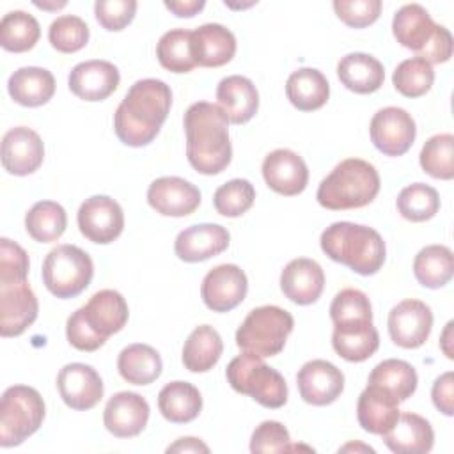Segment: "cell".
Wrapping results in <instances>:
<instances>
[{"label": "cell", "instance_id": "17", "mask_svg": "<svg viewBox=\"0 0 454 454\" xmlns=\"http://www.w3.org/2000/svg\"><path fill=\"white\" fill-rule=\"evenodd\" d=\"M266 184L286 197L301 193L309 183V168L303 158L291 149H275L262 160Z\"/></svg>", "mask_w": 454, "mask_h": 454}, {"label": "cell", "instance_id": "27", "mask_svg": "<svg viewBox=\"0 0 454 454\" xmlns=\"http://www.w3.org/2000/svg\"><path fill=\"white\" fill-rule=\"evenodd\" d=\"M381 436L395 454H426L434 443V431L429 420L411 411L399 413L395 424Z\"/></svg>", "mask_w": 454, "mask_h": 454}, {"label": "cell", "instance_id": "16", "mask_svg": "<svg viewBox=\"0 0 454 454\" xmlns=\"http://www.w3.org/2000/svg\"><path fill=\"white\" fill-rule=\"evenodd\" d=\"M149 206L163 216H188L200 204V192L183 177L165 176L154 179L147 188Z\"/></svg>", "mask_w": 454, "mask_h": 454}, {"label": "cell", "instance_id": "26", "mask_svg": "<svg viewBox=\"0 0 454 454\" xmlns=\"http://www.w3.org/2000/svg\"><path fill=\"white\" fill-rule=\"evenodd\" d=\"M216 101L229 122L245 124L259 108V92L247 76L231 74L220 80L216 87Z\"/></svg>", "mask_w": 454, "mask_h": 454}, {"label": "cell", "instance_id": "1", "mask_svg": "<svg viewBox=\"0 0 454 454\" xmlns=\"http://www.w3.org/2000/svg\"><path fill=\"white\" fill-rule=\"evenodd\" d=\"M172 106V90L163 80L135 82L114 114L117 138L129 147L151 144Z\"/></svg>", "mask_w": 454, "mask_h": 454}, {"label": "cell", "instance_id": "39", "mask_svg": "<svg viewBox=\"0 0 454 454\" xmlns=\"http://www.w3.org/2000/svg\"><path fill=\"white\" fill-rule=\"evenodd\" d=\"M41 37L37 20L25 11H11L0 21V44L7 51L23 53L35 46Z\"/></svg>", "mask_w": 454, "mask_h": 454}, {"label": "cell", "instance_id": "30", "mask_svg": "<svg viewBox=\"0 0 454 454\" xmlns=\"http://www.w3.org/2000/svg\"><path fill=\"white\" fill-rule=\"evenodd\" d=\"M9 96L21 106H41L46 105L55 94V78L44 67H20L7 82Z\"/></svg>", "mask_w": 454, "mask_h": 454}, {"label": "cell", "instance_id": "23", "mask_svg": "<svg viewBox=\"0 0 454 454\" xmlns=\"http://www.w3.org/2000/svg\"><path fill=\"white\" fill-rule=\"evenodd\" d=\"M280 289L296 305H310L325 289L323 268L309 257H298L286 264L280 273Z\"/></svg>", "mask_w": 454, "mask_h": 454}, {"label": "cell", "instance_id": "44", "mask_svg": "<svg viewBox=\"0 0 454 454\" xmlns=\"http://www.w3.org/2000/svg\"><path fill=\"white\" fill-rule=\"evenodd\" d=\"M255 200L254 184L247 179H231L220 188H216L213 195V204L216 213L222 216L236 218L247 213Z\"/></svg>", "mask_w": 454, "mask_h": 454}, {"label": "cell", "instance_id": "55", "mask_svg": "<svg viewBox=\"0 0 454 454\" xmlns=\"http://www.w3.org/2000/svg\"><path fill=\"white\" fill-rule=\"evenodd\" d=\"M167 452H209V447L204 442H200L199 438L186 436V438H179L176 443L168 445Z\"/></svg>", "mask_w": 454, "mask_h": 454}, {"label": "cell", "instance_id": "6", "mask_svg": "<svg viewBox=\"0 0 454 454\" xmlns=\"http://www.w3.org/2000/svg\"><path fill=\"white\" fill-rule=\"evenodd\" d=\"M293 316L277 305L252 309L236 332V344L245 353L257 356L278 355L293 332Z\"/></svg>", "mask_w": 454, "mask_h": 454}, {"label": "cell", "instance_id": "58", "mask_svg": "<svg viewBox=\"0 0 454 454\" xmlns=\"http://www.w3.org/2000/svg\"><path fill=\"white\" fill-rule=\"evenodd\" d=\"M348 449H364V450L374 452V449H371V447H365V445H355V443H348V445H344L340 450H348Z\"/></svg>", "mask_w": 454, "mask_h": 454}, {"label": "cell", "instance_id": "12", "mask_svg": "<svg viewBox=\"0 0 454 454\" xmlns=\"http://www.w3.org/2000/svg\"><path fill=\"white\" fill-rule=\"evenodd\" d=\"M433 328V312L429 305L410 298L399 301L388 312V333L395 346L404 349L420 348Z\"/></svg>", "mask_w": 454, "mask_h": 454}, {"label": "cell", "instance_id": "15", "mask_svg": "<svg viewBox=\"0 0 454 454\" xmlns=\"http://www.w3.org/2000/svg\"><path fill=\"white\" fill-rule=\"evenodd\" d=\"M300 397L314 406L332 404L344 390V374L326 360H310L296 374Z\"/></svg>", "mask_w": 454, "mask_h": 454}, {"label": "cell", "instance_id": "21", "mask_svg": "<svg viewBox=\"0 0 454 454\" xmlns=\"http://www.w3.org/2000/svg\"><path fill=\"white\" fill-rule=\"evenodd\" d=\"M82 317L87 326L105 340L121 332L128 323V303L121 293L114 289H103L90 296V300L80 307Z\"/></svg>", "mask_w": 454, "mask_h": 454}, {"label": "cell", "instance_id": "22", "mask_svg": "<svg viewBox=\"0 0 454 454\" xmlns=\"http://www.w3.org/2000/svg\"><path fill=\"white\" fill-rule=\"evenodd\" d=\"M231 241V234L218 223H197L181 231L174 243L176 255L184 262H199L222 254Z\"/></svg>", "mask_w": 454, "mask_h": 454}, {"label": "cell", "instance_id": "19", "mask_svg": "<svg viewBox=\"0 0 454 454\" xmlns=\"http://www.w3.org/2000/svg\"><path fill=\"white\" fill-rule=\"evenodd\" d=\"M44 160L41 137L27 128H11L2 138V165L12 176H28L35 172Z\"/></svg>", "mask_w": 454, "mask_h": 454}, {"label": "cell", "instance_id": "5", "mask_svg": "<svg viewBox=\"0 0 454 454\" xmlns=\"http://www.w3.org/2000/svg\"><path fill=\"white\" fill-rule=\"evenodd\" d=\"M225 376L236 392L250 395L264 408L277 410L287 403V383L284 376L266 365L262 356L243 351V355L229 362Z\"/></svg>", "mask_w": 454, "mask_h": 454}, {"label": "cell", "instance_id": "3", "mask_svg": "<svg viewBox=\"0 0 454 454\" xmlns=\"http://www.w3.org/2000/svg\"><path fill=\"white\" fill-rule=\"evenodd\" d=\"M321 250L335 262L358 275H374L387 255L385 241L378 231L353 222H335L321 234Z\"/></svg>", "mask_w": 454, "mask_h": 454}, {"label": "cell", "instance_id": "46", "mask_svg": "<svg viewBox=\"0 0 454 454\" xmlns=\"http://www.w3.org/2000/svg\"><path fill=\"white\" fill-rule=\"evenodd\" d=\"M330 317L333 325L372 321V307L365 293L348 287L335 294L330 305Z\"/></svg>", "mask_w": 454, "mask_h": 454}, {"label": "cell", "instance_id": "7", "mask_svg": "<svg viewBox=\"0 0 454 454\" xmlns=\"http://www.w3.org/2000/svg\"><path fill=\"white\" fill-rule=\"evenodd\" d=\"M41 394L27 385L9 387L0 403V445L14 447L34 434L44 420Z\"/></svg>", "mask_w": 454, "mask_h": 454}, {"label": "cell", "instance_id": "34", "mask_svg": "<svg viewBox=\"0 0 454 454\" xmlns=\"http://www.w3.org/2000/svg\"><path fill=\"white\" fill-rule=\"evenodd\" d=\"M222 351L223 342L220 333L209 325H200L184 340L183 365L192 372H207L218 364Z\"/></svg>", "mask_w": 454, "mask_h": 454}, {"label": "cell", "instance_id": "47", "mask_svg": "<svg viewBox=\"0 0 454 454\" xmlns=\"http://www.w3.org/2000/svg\"><path fill=\"white\" fill-rule=\"evenodd\" d=\"M333 11L337 18L353 28L372 25L381 12L380 0H335Z\"/></svg>", "mask_w": 454, "mask_h": 454}, {"label": "cell", "instance_id": "48", "mask_svg": "<svg viewBox=\"0 0 454 454\" xmlns=\"http://www.w3.org/2000/svg\"><path fill=\"white\" fill-rule=\"evenodd\" d=\"M137 12L135 0H98L94 4V16L98 23L110 32L126 28Z\"/></svg>", "mask_w": 454, "mask_h": 454}, {"label": "cell", "instance_id": "41", "mask_svg": "<svg viewBox=\"0 0 454 454\" xmlns=\"http://www.w3.org/2000/svg\"><path fill=\"white\" fill-rule=\"evenodd\" d=\"M397 211L404 220L426 222L431 220L440 209L438 192L424 183H413L401 190L397 195Z\"/></svg>", "mask_w": 454, "mask_h": 454}, {"label": "cell", "instance_id": "24", "mask_svg": "<svg viewBox=\"0 0 454 454\" xmlns=\"http://www.w3.org/2000/svg\"><path fill=\"white\" fill-rule=\"evenodd\" d=\"M399 413V401L392 392L367 383L356 403V417L364 431L383 434L395 424Z\"/></svg>", "mask_w": 454, "mask_h": 454}, {"label": "cell", "instance_id": "25", "mask_svg": "<svg viewBox=\"0 0 454 454\" xmlns=\"http://www.w3.org/2000/svg\"><path fill=\"white\" fill-rule=\"evenodd\" d=\"M236 53L234 34L220 23H206L192 30V55L197 66L220 67Z\"/></svg>", "mask_w": 454, "mask_h": 454}, {"label": "cell", "instance_id": "53", "mask_svg": "<svg viewBox=\"0 0 454 454\" xmlns=\"http://www.w3.org/2000/svg\"><path fill=\"white\" fill-rule=\"evenodd\" d=\"M431 397L443 415L452 417L454 415V374L450 371L438 376L431 388Z\"/></svg>", "mask_w": 454, "mask_h": 454}, {"label": "cell", "instance_id": "57", "mask_svg": "<svg viewBox=\"0 0 454 454\" xmlns=\"http://www.w3.org/2000/svg\"><path fill=\"white\" fill-rule=\"evenodd\" d=\"M37 7H41V9H50V11H57V9H60V7H64L66 5V2H57V4H46V2H34Z\"/></svg>", "mask_w": 454, "mask_h": 454}, {"label": "cell", "instance_id": "45", "mask_svg": "<svg viewBox=\"0 0 454 454\" xmlns=\"http://www.w3.org/2000/svg\"><path fill=\"white\" fill-rule=\"evenodd\" d=\"M48 39L57 51L74 53L89 43V27L80 16L64 14L51 21Z\"/></svg>", "mask_w": 454, "mask_h": 454}, {"label": "cell", "instance_id": "54", "mask_svg": "<svg viewBox=\"0 0 454 454\" xmlns=\"http://www.w3.org/2000/svg\"><path fill=\"white\" fill-rule=\"evenodd\" d=\"M204 0H177V2H165V7L172 11L177 18H192L204 9Z\"/></svg>", "mask_w": 454, "mask_h": 454}, {"label": "cell", "instance_id": "33", "mask_svg": "<svg viewBox=\"0 0 454 454\" xmlns=\"http://www.w3.org/2000/svg\"><path fill=\"white\" fill-rule=\"evenodd\" d=\"M160 413L172 424H186L199 417L202 395L188 381H170L158 394Z\"/></svg>", "mask_w": 454, "mask_h": 454}, {"label": "cell", "instance_id": "11", "mask_svg": "<svg viewBox=\"0 0 454 454\" xmlns=\"http://www.w3.org/2000/svg\"><path fill=\"white\" fill-rule=\"evenodd\" d=\"M39 312L37 298L27 280H0V333L21 335Z\"/></svg>", "mask_w": 454, "mask_h": 454}, {"label": "cell", "instance_id": "18", "mask_svg": "<svg viewBox=\"0 0 454 454\" xmlns=\"http://www.w3.org/2000/svg\"><path fill=\"white\" fill-rule=\"evenodd\" d=\"M149 404L137 392L114 394L103 411V422L108 433L117 438H131L144 431L149 420Z\"/></svg>", "mask_w": 454, "mask_h": 454}, {"label": "cell", "instance_id": "2", "mask_svg": "<svg viewBox=\"0 0 454 454\" xmlns=\"http://www.w3.org/2000/svg\"><path fill=\"white\" fill-rule=\"evenodd\" d=\"M186 158L204 176L225 170L232 160L229 121L218 105L209 101L193 103L184 114Z\"/></svg>", "mask_w": 454, "mask_h": 454}, {"label": "cell", "instance_id": "9", "mask_svg": "<svg viewBox=\"0 0 454 454\" xmlns=\"http://www.w3.org/2000/svg\"><path fill=\"white\" fill-rule=\"evenodd\" d=\"M371 142L387 156H403L410 151L417 137L413 117L399 106H387L378 110L369 126Z\"/></svg>", "mask_w": 454, "mask_h": 454}, {"label": "cell", "instance_id": "32", "mask_svg": "<svg viewBox=\"0 0 454 454\" xmlns=\"http://www.w3.org/2000/svg\"><path fill=\"white\" fill-rule=\"evenodd\" d=\"M286 94L294 108L312 112L328 101L330 83L319 69L301 67L289 74L286 82Z\"/></svg>", "mask_w": 454, "mask_h": 454}, {"label": "cell", "instance_id": "10", "mask_svg": "<svg viewBox=\"0 0 454 454\" xmlns=\"http://www.w3.org/2000/svg\"><path fill=\"white\" fill-rule=\"evenodd\" d=\"M80 232L92 243L108 245L115 241L124 229V213L117 200L106 195L85 199L76 215Z\"/></svg>", "mask_w": 454, "mask_h": 454}, {"label": "cell", "instance_id": "13", "mask_svg": "<svg viewBox=\"0 0 454 454\" xmlns=\"http://www.w3.org/2000/svg\"><path fill=\"white\" fill-rule=\"evenodd\" d=\"M248 280L236 264H218L209 270L200 286L204 305L213 312H229L247 296Z\"/></svg>", "mask_w": 454, "mask_h": 454}, {"label": "cell", "instance_id": "35", "mask_svg": "<svg viewBox=\"0 0 454 454\" xmlns=\"http://www.w3.org/2000/svg\"><path fill=\"white\" fill-rule=\"evenodd\" d=\"M117 369L122 380L131 385H149L161 374L163 362L160 353L149 344H129L119 353Z\"/></svg>", "mask_w": 454, "mask_h": 454}, {"label": "cell", "instance_id": "31", "mask_svg": "<svg viewBox=\"0 0 454 454\" xmlns=\"http://www.w3.org/2000/svg\"><path fill=\"white\" fill-rule=\"evenodd\" d=\"M436 23L420 4L403 5L392 20V34L397 43L420 55L429 39L433 37Z\"/></svg>", "mask_w": 454, "mask_h": 454}, {"label": "cell", "instance_id": "51", "mask_svg": "<svg viewBox=\"0 0 454 454\" xmlns=\"http://www.w3.org/2000/svg\"><path fill=\"white\" fill-rule=\"evenodd\" d=\"M66 337H67V340H69V344H71L73 348H76L78 351H87V353L99 349V348L106 342L103 337L96 335V333L87 326V323H85L83 317H82L80 309L74 310V312L69 316V319H67V323H66Z\"/></svg>", "mask_w": 454, "mask_h": 454}, {"label": "cell", "instance_id": "42", "mask_svg": "<svg viewBox=\"0 0 454 454\" xmlns=\"http://www.w3.org/2000/svg\"><path fill=\"white\" fill-rule=\"evenodd\" d=\"M420 167L434 179L454 177V137L450 133L433 135L420 151Z\"/></svg>", "mask_w": 454, "mask_h": 454}, {"label": "cell", "instance_id": "49", "mask_svg": "<svg viewBox=\"0 0 454 454\" xmlns=\"http://www.w3.org/2000/svg\"><path fill=\"white\" fill-rule=\"evenodd\" d=\"M250 450L255 452H286L291 450L289 431L277 420L261 422L250 438Z\"/></svg>", "mask_w": 454, "mask_h": 454}, {"label": "cell", "instance_id": "56", "mask_svg": "<svg viewBox=\"0 0 454 454\" xmlns=\"http://www.w3.org/2000/svg\"><path fill=\"white\" fill-rule=\"evenodd\" d=\"M452 326H454V321H449L443 333H442V340H440V346L443 349V353L447 355V358H454L452 355V348H450V340H452Z\"/></svg>", "mask_w": 454, "mask_h": 454}, {"label": "cell", "instance_id": "36", "mask_svg": "<svg viewBox=\"0 0 454 454\" xmlns=\"http://www.w3.org/2000/svg\"><path fill=\"white\" fill-rule=\"evenodd\" d=\"M454 273L452 252L445 245H427L413 259V275L424 287H443Z\"/></svg>", "mask_w": 454, "mask_h": 454}, {"label": "cell", "instance_id": "4", "mask_svg": "<svg viewBox=\"0 0 454 454\" xmlns=\"http://www.w3.org/2000/svg\"><path fill=\"white\" fill-rule=\"evenodd\" d=\"M380 192V174L360 158L342 160L321 183L317 202L332 211L356 209L371 204Z\"/></svg>", "mask_w": 454, "mask_h": 454}, {"label": "cell", "instance_id": "38", "mask_svg": "<svg viewBox=\"0 0 454 454\" xmlns=\"http://www.w3.org/2000/svg\"><path fill=\"white\" fill-rule=\"evenodd\" d=\"M367 383H374L387 388L397 397L399 403H403L415 394L419 378L411 364L399 358H388L380 362L371 371Z\"/></svg>", "mask_w": 454, "mask_h": 454}, {"label": "cell", "instance_id": "28", "mask_svg": "<svg viewBox=\"0 0 454 454\" xmlns=\"http://www.w3.org/2000/svg\"><path fill=\"white\" fill-rule=\"evenodd\" d=\"M332 346L348 362H364L380 348V335L372 321L333 325Z\"/></svg>", "mask_w": 454, "mask_h": 454}, {"label": "cell", "instance_id": "8", "mask_svg": "<svg viewBox=\"0 0 454 454\" xmlns=\"http://www.w3.org/2000/svg\"><path fill=\"white\" fill-rule=\"evenodd\" d=\"M94 264L90 255L74 245H57L43 262V284L62 300L74 298L92 280Z\"/></svg>", "mask_w": 454, "mask_h": 454}, {"label": "cell", "instance_id": "14", "mask_svg": "<svg viewBox=\"0 0 454 454\" xmlns=\"http://www.w3.org/2000/svg\"><path fill=\"white\" fill-rule=\"evenodd\" d=\"M57 388L62 401L78 411L94 408L105 392L103 380L98 371L87 364H67L57 376Z\"/></svg>", "mask_w": 454, "mask_h": 454}, {"label": "cell", "instance_id": "43", "mask_svg": "<svg viewBox=\"0 0 454 454\" xmlns=\"http://www.w3.org/2000/svg\"><path fill=\"white\" fill-rule=\"evenodd\" d=\"M433 82H434L433 66L420 57H411L403 60L392 74V83L395 90L406 98L424 96L433 87Z\"/></svg>", "mask_w": 454, "mask_h": 454}, {"label": "cell", "instance_id": "37", "mask_svg": "<svg viewBox=\"0 0 454 454\" xmlns=\"http://www.w3.org/2000/svg\"><path fill=\"white\" fill-rule=\"evenodd\" d=\"M66 227V209L53 200H39L25 215V229L28 236L39 243L57 241L64 234Z\"/></svg>", "mask_w": 454, "mask_h": 454}, {"label": "cell", "instance_id": "40", "mask_svg": "<svg viewBox=\"0 0 454 454\" xmlns=\"http://www.w3.org/2000/svg\"><path fill=\"white\" fill-rule=\"evenodd\" d=\"M160 64L170 73H188L197 64L192 55V30L172 28L165 32L156 44Z\"/></svg>", "mask_w": 454, "mask_h": 454}, {"label": "cell", "instance_id": "50", "mask_svg": "<svg viewBox=\"0 0 454 454\" xmlns=\"http://www.w3.org/2000/svg\"><path fill=\"white\" fill-rule=\"evenodd\" d=\"M28 255L14 241L0 239V280H27Z\"/></svg>", "mask_w": 454, "mask_h": 454}, {"label": "cell", "instance_id": "29", "mask_svg": "<svg viewBox=\"0 0 454 454\" xmlns=\"http://www.w3.org/2000/svg\"><path fill=\"white\" fill-rule=\"evenodd\" d=\"M340 83L356 94L376 92L385 82L383 64L369 53H348L337 64Z\"/></svg>", "mask_w": 454, "mask_h": 454}, {"label": "cell", "instance_id": "20", "mask_svg": "<svg viewBox=\"0 0 454 454\" xmlns=\"http://www.w3.org/2000/svg\"><path fill=\"white\" fill-rule=\"evenodd\" d=\"M119 69L108 60H85L76 64L67 78L69 90L83 101H103L119 87Z\"/></svg>", "mask_w": 454, "mask_h": 454}, {"label": "cell", "instance_id": "52", "mask_svg": "<svg viewBox=\"0 0 454 454\" xmlns=\"http://www.w3.org/2000/svg\"><path fill=\"white\" fill-rule=\"evenodd\" d=\"M429 64H442L452 57V35L443 25H436L433 37L419 55Z\"/></svg>", "mask_w": 454, "mask_h": 454}]
</instances>
